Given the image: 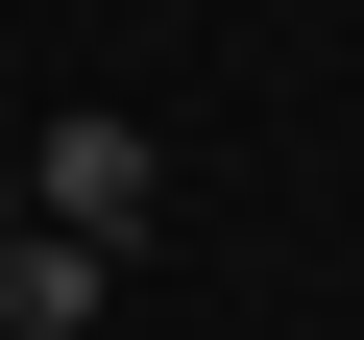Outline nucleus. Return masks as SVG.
<instances>
[{
  "label": "nucleus",
  "mask_w": 364,
  "mask_h": 340,
  "mask_svg": "<svg viewBox=\"0 0 364 340\" xmlns=\"http://www.w3.org/2000/svg\"><path fill=\"white\" fill-rule=\"evenodd\" d=\"M25 219H73V243H146V219H170V146H146L122 97H73V122L25 146Z\"/></svg>",
  "instance_id": "1"
},
{
  "label": "nucleus",
  "mask_w": 364,
  "mask_h": 340,
  "mask_svg": "<svg viewBox=\"0 0 364 340\" xmlns=\"http://www.w3.org/2000/svg\"><path fill=\"white\" fill-rule=\"evenodd\" d=\"M97 267H122V243H73V219H0V340H73V316H97Z\"/></svg>",
  "instance_id": "2"
}]
</instances>
